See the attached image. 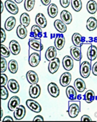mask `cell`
<instances>
[{"mask_svg":"<svg viewBox=\"0 0 97 122\" xmlns=\"http://www.w3.org/2000/svg\"><path fill=\"white\" fill-rule=\"evenodd\" d=\"M55 48L57 50H60L63 48L65 44V38L62 34H57L54 41Z\"/></svg>","mask_w":97,"mask_h":122,"instance_id":"8fae6325","label":"cell"},{"mask_svg":"<svg viewBox=\"0 0 97 122\" xmlns=\"http://www.w3.org/2000/svg\"><path fill=\"white\" fill-rule=\"evenodd\" d=\"M1 56L4 58H8L10 55V50H9L3 44H1Z\"/></svg>","mask_w":97,"mask_h":122,"instance_id":"74e56055","label":"cell"},{"mask_svg":"<svg viewBox=\"0 0 97 122\" xmlns=\"http://www.w3.org/2000/svg\"><path fill=\"white\" fill-rule=\"evenodd\" d=\"M47 12L50 17L55 18V16H57V13H58V8L55 4H51L48 7Z\"/></svg>","mask_w":97,"mask_h":122,"instance_id":"1f68e13d","label":"cell"},{"mask_svg":"<svg viewBox=\"0 0 97 122\" xmlns=\"http://www.w3.org/2000/svg\"><path fill=\"white\" fill-rule=\"evenodd\" d=\"M3 117V109H1V117Z\"/></svg>","mask_w":97,"mask_h":122,"instance_id":"db71d44e","label":"cell"},{"mask_svg":"<svg viewBox=\"0 0 97 122\" xmlns=\"http://www.w3.org/2000/svg\"><path fill=\"white\" fill-rule=\"evenodd\" d=\"M1 43H3V42H5V41L6 39V35L5 31L3 29H1Z\"/></svg>","mask_w":97,"mask_h":122,"instance_id":"ee69618b","label":"cell"},{"mask_svg":"<svg viewBox=\"0 0 97 122\" xmlns=\"http://www.w3.org/2000/svg\"><path fill=\"white\" fill-rule=\"evenodd\" d=\"M20 99L18 96H13L9 99L8 107L9 111H15V109L20 105Z\"/></svg>","mask_w":97,"mask_h":122,"instance_id":"2e32d148","label":"cell"},{"mask_svg":"<svg viewBox=\"0 0 97 122\" xmlns=\"http://www.w3.org/2000/svg\"><path fill=\"white\" fill-rule=\"evenodd\" d=\"M91 70H92V66L90 62L84 61L81 64L79 72L82 77L88 78V76H90Z\"/></svg>","mask_w":97,"mask_h":122,"instance_id":"7a4b0ae2","label":"cell"},{"mask_svg":"<svg viewBox=\"0 0 97 122\" xmlns=\"http://www.w3.org/2000/svg\"><path fill=\"white\" fill-rule=\"evenodd\" d=\"M74 87H75L76 90L78 92H83L86 89L85 82H84V80H82L80 78H77L74 81Z\"/></svg>","mask_w":97,"mask_h":122,"instance_id":"d4e9b609","label":"cell"},{"mask_svg":"<svg viewBox=\"0 0 97 122\" xmlns=\"http://www.w3.org/2000/svg\"><path fill=\"white\" fill-rule=\"evenodd\" d=\"M81 121H82V122H91L92 121V119L90 118L89 116L88 115H83L82 117H81Z\"/></svg>","mask_w":97,"mask_h":122,"instance_id":"7bdbcfd3","label":"cell"},{"mask_svg":"<svg viewBox=\"0 0 97 122\" xmlns=\"http://www.w3.org/2000/svg\"><path fill=\"white\" fill-rule=\"evenodd\" d=\"M3 2L1 1V12H3Z\"/></svg>","mask_w":97,"mask_h":122,"instance_id":"681fc988","label":"cell"},{"mask_svg":"<svg viewBox=\"0 0 97 122\" xmlns=\"http://www.w3.org/2000/svg\"><path fill=\"white\" fill-rule=\"evenodd\" d=\"M86 9L87 11L91 14L95 13L97 11V3L95 1H89L87 3L86 5Z\"/></svg>","mask_w":97,"mask_h":122,"instance_id":"4dcf8cb0","label":"cell"},{"mask_svg":"<svg viewBox=\"0 0 97 122\" xmlns=\"http://www.w3.org/2000/svg\"><path fill=\"white\" fill-rule=\"evenodd\" d=\"M35 1L34 0H25V3H24V6L27 11H30L34 7Z\"/></svg>","mask_w":97,"mask_h":122,"instance_id":"8d00e7d4","label":"cell"},{"mask_svg":"<svg viewBox=\"0 0 97 122\" xmlns=\"http://www.w3.org/2000/svg\"><path fill=\"white\" fill-rule=\"evenodd\" d=\"M66 96L70 100H76L77 99L76 90L73 86H68L66 90Z\"/></svg>","mask_w":97,"mask_h":122,"instance_id":"603a6c76","label":"cell"},{"mask_svg":"<svg viewBox=\"0 0 97 122\" xmlns=\"http://www.w3.org/2000/svg\"><path fill=\"white\" fill-rule=\"evenodd\" d=\"M72 41L74 45L76 47H80L84 43H87L86 41V38L83 37L79 33H74L72 36Z\"/></svg>","mask_w":97,"mask_h":122,"instance_id":"3957f363","label":"cell"},{"mask_svg":"<svg viewBox=\"0 0 97 122\" xmlns=\"http://www.w3.org/2000/svg\"><path fill=\"white\" fill-rule=\"evenodd\" d=\"M5 7L7 10V11L9 13L13 14V15H16L18 12V7L17 5L13 1H10L8 0L5 1Z\"/></svg>","mask_w":97,"mask_h":122,"instance_id":"5b68a950","label":"cell"},{"mask_svg":"<svg viewBox=\"0 0 97 122\" xmlns=\"http://www.w3.org/2000/svg\"><path fill=\"white\" fill-rule=\"evenodd\" d=\"M8 87L11 92L17 93L19 91L20 86L17 80L15 79H11L8 82Z\"/></svg>","mask_w":97,"mask_h":122,"instance_id":"7402d4cb","label":"cell"},{"mask_svg":"<svg viewBox=\"0 0 97 122\" xmlns=\"http://www.w3.org/2000/svg\"><path fill=\"white\" fill-rule=\"evenodd\" d=\"M26 104L27 107L29 108L31 111L35 113H40L42 111V107L39 104V103L32 99H28L26 101Z\"/></svg>","mask_w":97,"mask_h":122,"instance_id":"8992f818","label":"cell"},{"mask_svg":"<svg viewBox=\"0 0 97 122\" xmlns=\"http://www.w3.org/2000/svg\"><path fill=\"white\" fill-rule=\"evenodd\" d=\"M81 95H79L78 97H77V99H78V100H79V99H80L81 98Z\"/></svg>","mask_w":97,"mask_h":122,"instance_id":"816d5d0a","label":"cell"},{"mask_svg":"<svg viewBox=\"0 0 97 122\" xmlns=\"http://www.w3.org/2000/svg\"><path fill=\"white\" fill-rule=\"evenodd\" d=\"M71 81V74L69 72H65L60 76L59 82L62 87H67Z\"/></svg>","mask_w":97,"mask_h":122,"instance_id":"5bb4252c","label":"cell"},{"mask_svg":"<svg viewBox=\"0 0 97 122\" xmlns=\"http://www.w3.org/2000/svg\"><path fill=\"white\" fill-rule=\"evenodd\" d=\"M30 36L34 37L35 39H40L43 36L42 29L37 25H33L31 29Z\"/></svg>","mask_w":97,"mask_h":122,"instance_id":"7c38bea8","label":"cell"},{"mask_svg":"<svg viewBox=\"0 0 97 122\" xmlns=\"http://www.w3.org/2000/svg\"><path fill=\"white\" fill-rule=\"evenodd\" d=\"M73 60L72 58V57L69 56H64L62 60V65L63 67L67 71H70L71 70L73 69Z\"/></svg>","mask_w":97,"mask_h":122,"instance_id":"e0dca14e","label":"cell"},{"mask_svg":"<svg viewBox=\"0 0 97 122\" xmlns=\"http://www.w3.org/2000/svg\"><path fill=\"white\" fill-rule=\"evenodd\" d=\"M41 2L44 6H47L51 3V0H42Z\"/></svg>","mask_w":97,"mask_h":122,"instance_id":"c3c4849f","label":"cell"},{"mask_svg":"<svg viewBox=\"0 0 97 122\" xmlns=\"http://www.w3.org/2000/svg\"><path fill=\"white\" fill-rule=\"evenodd\" d=\"M6 121H9V122H13V119L11 118L10 116H7V117H5V118L3 119V122H6Z\"/></svg>","mask_w":97,"mask_h":122,"instance_id":"7dc6e473","label":"cell"},{"mask_svg":"<svg viewBox=\"0 0 97 122\" xmlns=\"http://www.w3.org/2000/svg\"><path fill=\"white\" fill-rule=\"evenodd\" d=\"M15 2L17 3H21L22 2V0H15Z\"/></svg>","mask_w":97,"mask_h":122,"instance_id":"f907efd6","label":"cell"},{"mask_svg":"<svg viewBox=\"0 0 97 122\" xmlns=\"http://www.w3.org/2000/svg\"><path fill=\"white\" fill-rule=\"evenodd\" d=\"M94 39H95V41H94V42H97V37H95V38Z\"/></svg>","mask_w":97,"mask_h":122,"instance_id":"f5cc1de1","label":"cell"},{"mask_svg":"<svg viewBox=\"0 0 97 122\" xmlns=\"http://www.w3.org/2000/svg\"><path fill=\"white\" fill-rule=\"evenodd\" d=\"M45 56L47 60L49 61H51L55 58L57 56V51H56L55 47L54 46H50L49 47H48V49L46 52Z\"/></svg>","mask_w":97,"mask_h":122,"instance_id":"ac0fdd59","label":"cell"},{"mask_svg":"<svg viewBox=\"0 0 97 122\" xmlns=\"http://www.w3.org/2000/svg\"><path fill=\"white\" fill-rule=\"evenodd\" d=\"M40 92H41V89L39 85L37 84H33L30 86L29 89V94L30 96L32 98L36 99L40 96Z\"/></svg>","mask_w":97,"mask_h":122,"instance_id":"ba28073f","label":"cell"},{"mask_svg":"<svg viewBox=\"0 0 97 122\" xmlns=\"http://www.w3.org/2000/svg\"><path fill=\"white\" fill-rule=\"evenodd\" d=\"M17 34L20 39H25L27 35V28L23 25H20L18 26L17 29Z\"/></svg>","mask_w":97,"mask_h":122,"instance_id":"f546056e","label":"cell"},{"mask_svg":"<svg viewBox=\"0 0 97 122\" xmlns=\"http://www.w3.org/2000/svg\"><path fill=\"white\" fill-rule=\"evenodd\" d=\"M1 72L3 73L7 69V63H6V61L5 58L3 56L1 57Z\"/></svg>","mask_w":97,"mask_h":122,"instance_id":"ab89813d","label":"cell"},{"mask_svg":"<svg viewBox=\"0 0 97 122\" xmlns=\"http://www.w3.org/2000/svg\"><path fill=\"white\" fill-rule=\"evenodd\" d=\"M20 22L21 23V25H23L25 27H28L30 22V18L28 14L27 13H23L21 15L20 18Z\"/></svg>","mask_w":97,"mask_h":122,"instance_id":"836d02e7","label":"cell"},{"mask_svg":"<svg viewBox=\"0 0 97 122\" xmlns=\"http://www.w3.org/2000/svg\"><path fill=\"white\" fill-rule=\"evenodd\" d=\"M92 72L94 75L97 76V61L94 64L93 67H92Z\"/></svg>","mask_w":97,"mask_h":122,"instance_id":"f6af8a7d","label":"cell"},{"mask_svg":"<svg viewBox=\"0 0 97 122\" xmlns=\"http://www.w3.org/2000/svg\"><path fill=\"white\" fill-rule=\"evenodd\" d=\"M95 92L92 90H88L84 95V99L87 103H91L95 100Z\"/></svg>","mask_w":97,"mask_h":122,"instance_id":"d6a6232c","label":"cell"},{"mask_svg":"<svg viewBox=\"0 0 97 122\" xmlns=\"http://www.w3.org/2000/svg\"><path fill=\"white\" fill-rule=\"evenodd\" d=\"M97 27V20L94 17H90L86 22V28L89 31H93Z\"/></svg>","mask_w":97,"mask_h":122,"instance_id":"f1b7e54d","label":"cell"},{"mask_svg":"<svg viewBox=\"0 0 97 122\" xmlns=\"http://www.w3.org/2000/svg\"><path fill=\"white\" fill-rule=\"evenodd\" d=\"M73 9L76 11H79L82 8V2L80 0H73L71 2Z\"/></svg>","mask_w":97,"mask_h":122,"instance_id":"d590c367","label":"cell"},{"mask_svg":"<svg viewBox=\"0 0 97 122\" xmlns=\"http://www.w3.org/2000/svg\"><path fill=\"white\" fill-rule=\"evenodd\" d=\"M1 86H5L6 84V82H8V76L2 73L1 75Z\"/></svg>","mask_w":97,"mask_h":122,"instance_id":"60d3db41","label":"cell"},{"mask_svg":"<svg viewBox=\"0 0 97 122\" xmlns=\"http://www.w3.org/2000/svg\"><path fill=\"white\" fill-rule=\"evenodd\" d=\"M33 121H40V122H43L44 121V118L41 116V115H37L33 118Z\"/></svg>","mask_w":97,"mask_h":122,"instance_id":"bcb514c9","label":"cell"},{"mask_svg":"<svg viewBox=\"0 0 97 122\" xmlns=\"http://www.w3.org/2000/svg\"><path fill=\"white\" fill-rule=\"evenodd\" d=\"M16 25V19L14 16H9L5 23V28L7 31H10L15 27Z\"/></svg>","mask_w":97,"mask_h":122,"instance_id":"484cf974","label":"cell"},{"mask_svg":"<svg viewBox=\"0 0 97 122\" xmlns=\"http://www.w3.org/2000/svg\"><path fill=\"white\" fill-rule=\"evenodd\" d=\"M18 63L15 60H11L8 63V69L11 73H16L18 71Z\"/></svg>","mask_w":97,"mask_h":122,"instance_id":"e575fe53","label":"cell"},{"mask_svg":"<svg viewBox=\"0 0 97 122\" xmlns=\"http://www.w3.org/2000/svg\"><path fill=\"white\" fill-rule=\"evenodd\" d=\"M70 53L72 57L75 60L80 61L82 58V53H81L80 47H76V46L71 47L70 49Z\"/></svg>","mask_w":97,"mask_h":122,"instance_id":"d6986e66","label":"cell"},{"mask_svg":"<svg viewBox=\"0 0 97 122\" xmlns=\"http://www.w3.org/2000/svg\"><path fill=\"white\" fill-rule=\"evenodd\" d=\"M87 57L90 61L95 60L97 57V46H90L87 51Z\"/></svg>","mask_w":97,"mask_h":122,"instance_id":"4316f807","label":"cell"},{"mask_svg":"<svg viewBox=\"0 0 97 122\" xmlns=\"http://www.w3.org/2000/svg\"><path fill=\"white\" fill-rule=\"evenodd\" d=\"M70 2L69 0H60V4L63 8H67L69 5Z\"/></svg>","mask_w":97,"mask_h":122,"instance_id":"b9f144b4","label":"cell"},{"mask_svg":"<svg viewBox=\"0 0 97 122\" xmlns=\"http://www.w3.org/2000/svg\"><path fill=\"white\" fill-rule=\"evenodd\" d=\"M81 110V102L78 99L70 100L68 104V114L71 118H74L79 115Z\"/></svg>","mask_w":97,"mask_h":122,"instance_id":"6da1fadb","label":"cell"},{"mask_svg":"<svg viewBox=\"0 0 97 122\" xmlns=\"http://www.w3.org/2000/svg\"><path fill=\"white\" fill-rule=\"evenodd\" d=\"M26 114V109L25 107H24L23 105H19L18 107L15 109L14 111V117L16 120H22L25 117Z\"/></svg>","mask_w":97,"mask_h":122,"instance_id":"52a82bcc","label":"cell"},{"mask_svg":"<svg viewBox=\"0 0 97 122\" xmlns=\"http://www.w3.org/2000/svg\"><path fill=\"white\" fill-rule=\"evenodd\" d=\"M28 45L30 48L35 51H41L44 48L40 39H30Z\"/></svg>","mask_w":97,"mask_h":122,"instance_id":"277c9868","label":"cell"},{"mask_svg":"<svg viewBox=\"0 0 97 122\" xmlns=\"http://www.w3.org/2000/svg\"><path fill=\"white\" fill-rule=\"evenodd\" d=\"M35 22L37 25H39L40 28H45L47 26V21L44 14L41 13H38L35 17Z\"/></svg>","mask_w":97,"mask_h":122,"instance_id":"ffe728a7","label":"cell"},{"mask_svg":"<svg viewBox=\"0 0 97 122\" xmlns=\"http://www.w3.org/2000/svg\"><path fill=\"white\" fill-rule=\"evenodd\" d=\"M8 97V92L5 86H1V99L5 100Z\"/></svg>","mask_w":97,"mask_h":122,"instance_id":"f35d334b","label":"cell"},{"mask_svg":"<svg viewBox=\"0 0 97 122\" xmlns=\"http://www.w3.org/2000/svg\"><path fill=\"white\" fill-rule=\"evenodd\" d=\"M40 61V55L38 53H33L30 55L28 62L30 65L32 67H35L39 64Z\"/></svg>","mask_w":97,"mask_h":122,"instance_id":"9c48e42d","label":"cell"},{"mask_svg":"<svg viewBox=\"0 0 97 122\" xmlns=\"http://www.w3.org/2000/svg\"><path fill=\"white\" fill-rule=\"evenodd\" d=\"M54 27H55V29L59 31V32L62 33V34L65 32L66 30H67V26H66V24L60 20H55Z\"/></svg>","mask_w":97,"mask_h":122,"instance_id":"83f0119b","label":"cell"},{"mask_svg":"<svg viewBox=\"0 0 97 122\" xmlns=\"http://www.w3.org/2000/svg\"><path fill=\"white\" fill-rule=\"evenodd\" d=\"M27 81L29 82L30 84L33 85V84H37V82H39V76L37 73L33 70H30L27 73Z\"/></svg>","mask_w":97,"mask_h":122,"instance_id":"4fadbf2b","label":"cell"},{"mask_svg":"<svg viewBox=\"0 0 97 122\" xmlns=\"http://www.w3.org/2000/svg\"><path fill=\"white\" fill-rule=\"evenodd\" d=\"M9 50L11 52V53L14 55H18L20 52V46L19 43L17 41L13 40L10 41L9 44Z\"/></svg>","mask_w":97,"mask_h":122,"instance_id":"44dd1931","label":"cell"},{"mask_svg":"<svg viewBox=\"0 0 97 122\" xmlns=\"http://www.w3.org/2000/svg\"><path fill=\"white\" fill-rule=\"evenodd\" d=\"M48 91L49 92L50 95L54 97H57L59 95V89L58 86L54 82H51L49 84L47 87Z\"/></svg>","mask_w":97,"mask_h":122,"instance_id":"9a60e30c","label":"cell"},{"mask_svg":"<svg viewBox=\"0 0 97 122\" xmlns=\"http://www.w3.org/2000/svg\"><path fill=\"white\" fill-rule=\"evenodd\" d=\"M59 65H60V60L58 58H55L52 61H51L49 64V66H48L49 71L52 74L55 73L58 70Z\"/></svg>","mask_w":97,"mask_h":122,"instance_id":"30bf717a","label":"cell"},{"mask_svg":"<svg viewBox=\"0 0 97 122\" xmlns=\"http://www.w3.org/2000/svg\"><path fill=\"white\" fill-rule=\"evenodd\" d=\"M60 18L62 22L66 24H70L73 20V17L70 12L67 10H63L60 13Z\"/></svg>","mask_w":97,"mask_h":122,"instance_id":"cb8c5ba5","label":"cell"}]
</instances>
